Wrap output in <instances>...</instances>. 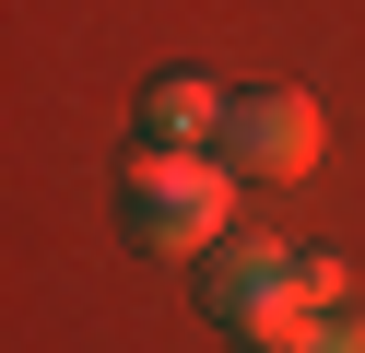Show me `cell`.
<instances>
[{
    "label": "cell",
    "instance_id": "cell-1",
    "mask_svg": "<svg viewBox=\"0 0 365 353\" xmlns=\"http://www.w3.org/2000/svg\"><path fill=\"white\" fill-rule=\"evenodd\" d=\"M330 306H354V271H341L330 247H283V235H224L212 247V318L236 329V342L283 353V342H307Z\"/></svg>",
    "mask_w": 365,
    "mask_h": 353
},
{
    "label": "cell",
    "instance_id": "cell-2",
    "mask_svg": "<svg viewBox=\"0 0 365 353\" xmlns=\"http://www.w3.org/2000/svg\"><path fill=\"white\" fill-rule=\"evenodd\" d=\"M118 212H130V235H142V247H165V259H212L224 235H236V212H247V177H236L224 153H200V141H142Z\"/></svg>",
    "mask_w": 365,
    "mask_h": 353
},
{
    "label": "cell",
    "instance_id": "cell-3",
    "mask_svg": "<svg viewBox=\"0 0 365 353\" xmlns=\"http://www.w3.org/2000/svg\"><path fill=\"white\" fill-rule=\"evenodd\" d=\"M224 165H236V177H259V188L307 177V165H318V94H294V83L236 94V118H224Z\"/></svg>",
    "mask_w": 365,
    "mask_h": 353
},
{
    "label": "cell",
    "instance_id": "cell-4",
    "mask_svg": "<svg viewBox=\"0 0 365 353\" xmlns=\"http://www.w3.org/2000/svg\"><path fill=\"white\" fill-rule=\"evenodd\" d=\"M224 118H236V94L212 71H165L142 94V141H224Z\"/></svg>",
    "mask_w": 365,
    "mask_h": 353
},
{
    "label": "cell",
    "instance_id": "cell-5",
    "mask_svg": "<svg viewBox=\"0 0 365 353\" xmlns=\"http://www.w3.org/2000/svg\"><path fill=\"white\" fill-rule=\"evenodd\" d=\"M283 353H365V318H354V306H330V318H318L307 342H283Z\"/></svg>",
    "mask_w": 365,
    "mask_h": 353
}]
</instances>
